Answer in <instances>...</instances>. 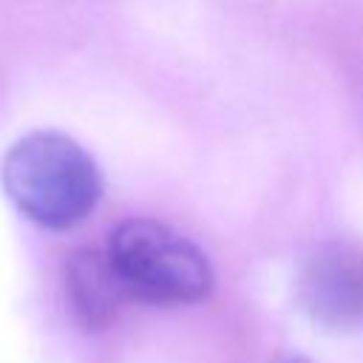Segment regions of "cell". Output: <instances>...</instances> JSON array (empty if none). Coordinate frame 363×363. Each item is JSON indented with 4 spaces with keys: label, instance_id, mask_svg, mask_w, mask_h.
Wrapping results in <instances>:
<instances>
[{
    "label": "cell",
    "instance_id": "cell-1",
    "mask_svg": "<svg viewBox=\"0 0 363 363\" xmlns=\"http://www.w3.org/2000/svg\"><path fill=\"white\" fill-rule=\"evenodd\" d=\"M3 187L11 204L34 224L71 230L96 210L102 176L79 142L65 133L37 130L6 150Z\"/></svg>",
    "mask_w": 363,
    "mask_h": 363
},
{
    "label": "cell",
    "instance_id": "cell-2",
    "mask_svg": "<svg viewBox=\"0 0 363 363\" xmlns=\"http://www.w3.org/2000/svg\"><path fill=\"white\" fill-rule=\"evenodd\" d=\"M108 261L125 295L153 306L199 303L216 284L207 255L153 218L122 221L108 238Z\"/></svg>",
    "mask_w": 363,
    "mask_h": 363
},
{
    "label": "cell",
    "instance_id": "cell-3",
    "mask_svg": "<svg viewBox=\"0 0 363 363\" xmlns=\"http://www.w3.org/2000/svg\"><path fill=\"white\" fill-rule=\"evenodd\" d=\"M298 303L329 332L363 329V255L343 244L315 250L298 272Z\"/></svg>",
    "mask_w": 363,
    "mask_h": 363
},
{
    "label": "cell",
    "instance_id": "cell-4",
    "mask_svg": "<svg viewBox=\"0 0 363 363\" xmlns=\"http://www.w3.org/2000/svg\"><path fill=\"white\" fill-rule=\"evenodd\" d=\"M65 289L77 323L85 332H102L113 323L122 301L128 298L108 252L77 250L65 264Z\"/></svg>",
    "mask_w": 363,
    "mask_h": 363
},
{
    "label": "cell",
    "instance_id": "cell-5",
    "mask_svg": "<svg viewBox=\"0 0 363 363\" xmlns=\"http://www.w3.org/2000/svg\"><path fill=\"white\" fill-rule=\"evenodd\" d=\"M275 363H309V360L301 357V354H289V357H281V360H275Z\"/></svg>",
    "mask_w": 363,
    "mask_h": 363
}]
</instances>
